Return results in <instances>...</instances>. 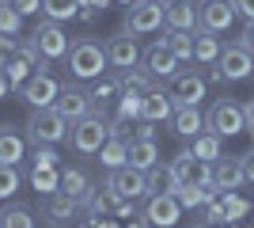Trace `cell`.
Here are the masks:
<instances>
[{
    "mask_svg": "<svg viewBox=\"0 0 254 228\" xmlns=\"http://www.w3.org/2000/svg\"><path fill=\"white\" fill-rule=\"evenodd\" d=\"M64 65H68V76L72 80H99V76L110 69L106 61V46L95 42V38H76L64 54Z\"/></svg>",
    "mask_w": 254,
    "mask_h": 228,
    "instance_id": "cell-1",
    "label": "cell"
},
{
    "mask_svg": "<svg viewBox=\"0 0 254 228\" xmlns=\"http://www.w3.org/2000/svg\"><path fill=\"white\" fill-rule=\"evenodd\" d=\"M106 137H110V126H106V118L95 114V110L68 126V149H72L76 156H99Z\"/></svg>",
    "mask_w": 254,
    "mask_h": 228,
    "instance_id": "cell-2",
    "label": "cell"
},
{
    "mask_svg": "<svg viewBox=\"0 0 254 228\" xmlns=\"http://www.w3.org/2000/svg\"><path fill=\"white\" fill-rule=\"evenodd\" d=\"M68 126L72 122L64 118L57 107H38L27 118V137L34 145H61V141H68Z\"/></svg>",
    "mask_w": 254,
    "mask_h": 228,
    "instance_id": "cell-3",
    "label": "cell"
},
{
    "mask_svg": "<svg viewBox=\"0 0 254 228\" xmlns=\"http://www.w3.org/2000/svg\"><path fill=\"white\" fill-rule=\"evenodd\" d=\"M212 80H220V84H239V80H247V76L254 73V54L247 50L243 42L235 46H224L220 57L212 61Z\"/></svg>",
    "mask_w": 254,
    "mask_h": 228,
    "instance_id": "cell-4",
    "label": "cell"
},
{
    "mask_svg": "<svg viewBox=\"0 0 254 228\" xmlns=\"http://www.w3.org/2000/svg\"><path fill=\"white\" fill-rule=\"evenodd\" d=\"M205 130L220 133V137H235V133L247 130L243 122V103H235V99H216L205 114Z\"/></svg>",
    "mask_w": 254,
    "mask_h": 228,
    "instance_id": "cell-5",
    "label": "cell"
},
{
    "mask_svg": "<svg viewBox=\"0 0 254 228\" xmlns=\"http://www.w3.org/2000/svg\"><path fill=\"white\" fill-rule=\"evenodd\" d=\"M167 167H171V175H175L179 186H212V163L197 160L193 149L175 152V160H171Z\"/></svg>",
    "mask_w": 254,
    "mask_h": 228,
    "instance_id": "cell-6",
    "label": "cell"
},
{
    "mask_svg": "<svg viewBox=\"0 0 254 228\" xmlns=\"http://www.w3.org/2000/svg\"><path fill=\"white\" fill-rule=\"evenodd\" d=\"M15 95H19L31 110H38V107H53V103H57V95H61V84H57L50 73H31L19 87H15Z\"/></svg>",
    "mask_w": 254,
    "mask_h": 228,
    "instance_id": "cell-7",
    "label": "cell"
},
{
    "mask_svg": "<svg viewBox=\"0 0 254 228\" xmlns=\"http://www.w3.org/2000/svg\"><path fill=\"white\" fill-rule=\"evenodd\" d=\"M76 217H80V202L64 190H50L42 194V221L50 228H76Z\"/></svg>",
    "mask_w": 254,
    "mask_h": 228,
    "instance_id": "cell-8",
    "label": "cell"
},
{
    "mask_svg": "<svg viewBox=\"0 0 254 228\" xmlns=\"http://www.w3.org/2000/svg\"><path fill=\"white\" fill-rule=\"evenodd\" d=\"M159 27H163V4H156V0H133V4H126V31L156 34Z\"/></svg>",
    "mask_w": 254,
    "mask_h": 228,
    "instance_id": "cell-9",
    "label": "cell"
},
{
    "mask_svg": "<svg viewBox=\"0 0 254 228\" xmlns=\"http://www.w3.org/2000/svg\"><path fill=\"white\" fill-rule=\"evenodd\" d=\"M171 99H175V107H197L205 99V76L197 69H179V73L171 76Z\"/></svg>",
    "mask_w": 254,
    "mask_h": 228,
    "instance_id": "cell-10",
    "label": "cell"
},
{
    "mask_svg": "<svg viewBox=\"0 0 254 228\" xmlns=\"http://www.w3.org/2000/svg\"><path fill=\"white\" fill-rule=\"evenodd\" d=\"M106 186L114 190L118 198L126 202H137V198H148V171H137V167H114L106 175Z\"/></svg>",
    "mask_w": 254,
    "mask_h": 228,
    "instance_id": "cell-11",
    "label": "cell"
},
{
    "mask_svg": "<svg viewBox=\"0 0 254 228\" xmlns=\"http://www.w3.org/2000/svg\"><path fill=\"white\" fill-rule=\"evenodd\" d=\"M106 61H110V69H118V73H126V69H137L140 61V46L137 38H133V31H118L106 38Z\"/></svg>",
    "mask_w": 254,
    "mask_h": 228,
    "instance_id": "cell-12",
    "label": "cell"
},
{
    "mask_svg": "<svg viewBox=\"0 0 254 228\" xmlns=\"http://www.w3.org/2000/svg\"><path fill=\"white\" fill-rule=\"evenodd\" d=\"M144 217H148L152 228H175L182 217V206L175 194H163V190H156V194L144 198Z\"/></svg>",
    "mask_w": 254,
    "mask_h": 228,
    "instance_id": "cell-13",
    "label": "cell"
},
{
    "mask_svg": "<svg viewBox=\"0 0 254 228\" xmlns=\"http://www.w3.org/2000/svg\"><path fill=\"white\" fill-rule=\"evenodd\" d=\"M34 46L42 50V57L46 61H61L64 54H68V38H64V31H61V23H53V19H42L38 27H34Z\"/></svg>",
    "mask_w": 254,
    "mask_h": 228,
    "instance_id": "cell-14",
    "label": "cell"
},
{
    "mask_svg": "<svg viewBox=\"0 0 254 228\" xmlns=\"http://www.w3.org/2000/svg\"><path fill=\"white\" fill-rule=\"evenodd\" d=\"M235 23V8H232V0H205L201 8H197V31H212V34H220L228 31Z\"/></svg>",
    "mask_w": 254,
    "mask_h": 228,
    "instance_id": "cell-15",
    "label": "cell"
},
{
    "mask_svg": "<svg viewBox=\"0 0 254 228\" xmlns=\"http://www.w3.org/2000/svg\"><path fill=\"white\" fill-rule=\"evenodd\" d=\"M53 107L61 110L68 122H80L84 114H91V110H95V103H91V95H87L80 84H72V80H68V84H61V95H57V103H53Z\"/></svg>",
    "mask_w": 254,
    "mask_h": 228,
    "instance_id": "cell-16",
    "label": "cell"
},
{
    "mask_svg": "<svg viewBox=\"0 0 254 228\" xmlns=\"http://www.w3.org/2000/svg\"><path fill=\"white\" fill-rule=\"evenodd\" d=\"M243 183H247L243 156H220V160H212V186L216 190H239Z\"/></svg>",
    "mask_w": 254,
    "mask_h": 228,
    "instance_id": "cell-17",
    "label": "cell"
},
{
    "mask_svg": "<svg viewBox=\"0 0 254 228\" xmlns=\"http://www.w3.org/2000/svg\"><path fill=\"white\" fill-rule=\"evenodd\" d=\"M163 4V23L171 31H197V4L193 0H159Z\"/></svg>",
    "mask_w": 254,
    "mask_h": 228,
    "instance_id": "cell-18",
    "label": "cell"
},
{
    "mask_svg": "<svg viewBox=\"0 0 254 228\" xmlns=\"http://www.w3.org/2000/svg\"><path fill=\"white\" fill-rule=\"evenodd\" d=\"M179 65H182V61L167 50L163 38H159L156 46H148V54H144V69L152 73V80H171V76L179 73Z\"/></svg>",
    "mask_w": 254,
    "mask_h": 228,
    "instance_id": "cell-19",
    "label": "cell"
},
{
    "mask_svg": "<svg viewBox=\"0 0 254 228\" xmlns=\"http://www.w3.org/2000/svg\"><path fill=\"white\" fill-rule=\"evenodd\" d=\"M171 114H175V99H171V91H163V87L144 91V107H140V118H144V122H171Z\"/></svg>",
    "mask_w": 254,
    "mask_h": 228,
    "instance_id": "cell-20",
    "label": "cell"
},
{
    "mask_svg": "<svg viewBox=\"0 0 254 228\" xmlns=\"http://www.w3.org/2000/svg\"><path fill=\"white\" fill-rule=\"evenodd\" d=\"M126 163L137 167V171H152L159 163V145L148 141V137H133V141H129V152H126Z\"/></svg>",
    "mask_w": 254,
    "mask_h": 228,
    "instance_id": "cell-21",
    "label": "cell"
},
{
    "mask_svg": "<svg viewBox=\"0 0 254 228\" xmlns=\"http://www.w3.org/2000/svg\"><path fill=\"white\" fill-rule=\"evenodd\" d=\"M171 130L179 133V137H197L205 130V114L197 107H175L171 114Z\"/></svg>",
    "mask_w": 254,
    "mask_h": 228,
    "instance_id": "cell-22",
    "label": "cell"
},
{
    "mask_svg": "<svg viewBox=\"0 0 254 228\" xmlns=\"http://www.w3.org/2000/svg\"><path fill=\"white\" fill-rule=\"evenodd\" d=\"M23 156H27V141L11 126H0V163H15L19 167Z\"/></svg>",
    "mask_w": 254,
    "mask_h": 228,
    "instance_id": "cell-23",
    "label": "cell"
},
{
    "mask_svg": "<svg viewBox=\"0 0 254 228\" xmlns=\"http://www.w3.org/2000/svg\"><path fill=\"white\" fill-rule=\"evenodd\" d=\"M87 95H91V103H95V114H103L106 107H110V103H118V95H122V76H99L95 80V87H91V91H87Z\"/></svg>",
    "mask_w": 254,
    "mask_h": 228,
    "instance_id": "cell-24",
    "label": "cell"
},
{
    "mask_svg": "<svg viewBox=\"0 0 254 228\" xmlns=\"http://www.w3.org/2000/svg\"><path fill=\"white\" fill-rule=\"evenodd\" d=\"M118 118L126 122H140V107H144V91L140 87H122V95H118Z\"/></svg>",
    "mask_w": 254,
    "mask_h": 228,
    "instance_id": "cell-25",
    "label": "cell"
},
{
    "mask_svg": "<svg viewBox=\"0 0 254 228\" xmlns=\"http://www.w3.org/2000/svg\"><path fill=\"white\" fill-rule=\"evenodd\" d=\"M216 57H220V38L212 31H193V61L212 65Z\"/></svg>",
    "mask_w": 254,
    "mask_h": 228,
    "instance_id": "cell-26",
    "label": "cell"
},
{
    "mask_svg": "<svg viewBox=\"0 0 254 228\" xmlns=\"http://www.w3.org/2000/svg\"><path fill=\"white\" fill-rule=\"evenodd\" d=\"M61 190L72 194L76 202H84V198L91 194V179H87L80 167H61Z\"/></svg>",
    "mask_w": 254,
    "mask_h": 228,
    "instance_id": "cell-27",
    "label": "cell"
},
{
    "mask_svg": "<svg viewBox=\"0 0 254 228\" xmlns=\"http://www.w3.org/2000/svg\"><path fill=\"white\" fill-rule=\"evenodd\" d=\"M220 141H224L220 133H212V130H201L197 137H193V156H197V160H205V163L220 160V156H224Z\"/></svg>",
    "mask_w": 254,
    "mask_h": 228,
    "instance_id": "cell-28",
    "label": "cell"
},
{
    "mask_svg": "<svg viewBox=\"0 0 254 228\" xmlns=\"http://www.w3.org/2000/svg\"><path fill=\"white\" fill-rule=\"evenodd\" d=\"M126 152H129V141H122V137H106V145L99 149V163H103L106 171L126 167Z\"/></svg>",
    "mask_w": 254,
    "mask_h": 228,
    "instance_id": "cell-29",
    "label": "cell"
},
{
    "mask_svg": "<svg viewBox=\"0 0 254 228\" xmlns=\"http://www.w3.org/2000/svg\"><path fill=\"white\" fill-rule=\"evenodd\" d=\"M163 42H167V50L179 57V61H193V31H171L167 27Z\"/></svg>",
    "mask_w": 254,
    "mask_h": 228,
    "instance_id": "cell-30",
    "label": "cell"
},
{
    "mask_svg": "<svg viewBox=\"0 0 254 228\" xmlns=\"http://www.w3.org/2000/svg\"><path fill=\"white\" fill-rule=\"evenodd\" d=\"M76 11H80V0H42V19L64 23V19H76Z\"/></svg>",
    "mask_w": 254,
    "mask_h": 228,
    "instance_id": "cell-31",
    "label": "cell"
},
{
    "mask_svg": "<svg viewBox=\"0 0 254 228\" xmlns=\"http://www.w3.org/2000/svg\"><path fill=\"white\" fill-rule=\"evenodd\" d=\"M31 186L38 194L61 190V167H31Z\"/></svg>",
    "mask_w": 254,
    "mask_h": 228,
    "instance_id": "cell-32",
    "label": "cell"
},
{
    "mask_svg": "<svg viewBox=\"0 0 254 228\" xmlns=\"http://www.w3.org/2000/svg\"><path fill=\"white\" fill-rule=\"evenodd\" d=\"M4 73H8V84H11V91H15V87H19L31 73H38V69H34V61H31L27 54H15L8 65H4Z\"/></svg>",
    "mask_w": 254,
    "mask_h": 228,
    "instance_id": "cell-33",
    "label": "cell"
},
{
    "mask_svg": "<svg viewBox=\"0 0 254 228\" xmlns=\"http://www.w3.org/2000/svg\"><path fill=\"white\" fill-rule=\"evenodd\" d=\"M38 221H34V213L27 206H8L4 213H0V228H34Z\"/></svg>",
    "mask_w": 254,
    "mask_h": 228,
    "instance_id": "cell-34",
    "label": "cell"
},
{
    "mask_svg": "<svg viewBox=\"0 0 254 228\" xmlns=\"http://www.w3.org/2000/svg\"><path fill=\"white\" fill-rule=\"evenodd\" d=\"M220 206H224V217H228V225H232V221H239V217H247V202L239 194H235V190H220Z\"/></svg>",
    "mask_w": 254,
    "mask_h": 228,
    "instance_id": "cell-35",
    "label": "cell"
},
{
    "mask_svg": "<svg viewBox=\"0 0 254 228\" xmlns=\"http://www.w3.org/2000/svg\"><path fill=\"white\" fill-rule=\"evenodd\" d=\"M23 31V15L11 8V0H0V34H19Z\"/></svg>",
    "mask_w": 254,
    "mask_h": 228,
    "instance_id": "cell-36",
    "label": "cell"
},
{
    "mask_svg": "<svg viewBox=\"0 0 254 228\" xmlns=\"http://www.w3.org/2000/svg\"><path fill=\"white\" fill-rule=\"evenodd\" d=\"M19 190V167L15 163H0V198H11Z\"/></svg>",
    "mask_w": 254,
    "mask_h": 228,
    "instance_id": "cell-37",
    "label": "cell"
},
{
    "mask_svg": "<svg viewBox=\"0 0 254 228\" xmlns=\"http://www.w3.org/2000/svg\"><path fill=\"white\" fill-rule=\"evenodd\" d=\"M15 54H19V38L15 34H0V69L8 65Z\"/></svg>",
    "mask_w": 254,
    "mask_h": 228,
    "instance_id": "cell-38",
    "label": "cell"
},
{
    "mask_svg": "<svg viewBox=\"0 0 254 228\" xmlns=\"http://www.w3.org/2000/svg\"><path fill=\"white\" fill-rule=\"evenodd\" d=\"M34 167H57V152H53V145H34Z\"/></svg>",
    "mask_w": 254,
    "mask_h": 228,
    "instance_id": "cell-39",
    "label": "cell"
},
{
    "mask_svg": "<svg viewBox=\"0 0 254 228\" xmlns=\"http://www.w3.org/2000/svg\"><path fill=\"white\" fill-rule=\"evenodd\" d=\"M11 8L19 11L23 19H31V15H38V11H42V0H11Z\"/></svg>",
    "mask_w": 254,
    "mask_h": 228,
    "instance_id": "cell-40",
    "label": "cell"
},
{
    "mask_svg": "<svg viewBox=\"0 0 254 228\" xmlns=\"http://www.w3.org/2000/svg\"><path fill=\"white\" fill-rule=\"evenodd\" d=\"M152 126H156V122H144V118H140L137 126H133V137H148V141H156V130H152Z\"/></svg>",
    "mask_w": 254,
    "mask_h": 228,
    "instance_id": "cell-41",
    "label": "cell"
},
{
    "mask_svg": "<svg viewBox=\"0 0 254 228\" xmlns=\"http://www.w3.org/2000/svg\"><path fill=\"white\" fill-rule=\"evenodd\" d=\"M235 15H243V19H254V0H232Z\"/></svg>",
    "mask_w": 254,
    "mask_h": 228,
    "instance_id": "cell-42",
    "label": "cell"
},
{
    "mask_svg": "<svg viewBox=\"0 0 254 228\" xmlns=\"http://www.w3.org/2000/svg\"><path fill=\"white\" fill-rule=\"evenodd\" d=\"M239 42H243L247 50L254 54V19H247V27H243V38H239Z\"/></svg>",
    "mask_w": 254,
    "mask_h": 228,
    "instance_id": "cell-43",
    "label": "cell"
},
{
    "mask_svg": "<svg viewBox=\"0 0 254 228\" xmlns=\"http://www.w3.org/2000/svg\"><path fill=\"white\" fill-rule=\"evenodd\" d=\"M243 175H247V183H254V149L243 156Z\"/></svg>",
    "mask_w": 254,
    "mask_h": 228,
    "instance_id": "cell-44",
    "label": "cell"
},
{
    "mask_svg": "<svg viewBox=\"0 0 254 228\" xmlns=\"http://www.w3.org/2000/svg\"><path fill=\"white\" fill-rule=\"evenodd\" d=\"M243 122H247V130L254 133V99H247V103H243Z\"/></svg>",
    "mask_w": 254,
    "mask_h": 228,
    "instance_id": "cell-45",
    "label": "cell"
},
{
    "mask_svg": "<svg viewBox=\"0 0 254 228\" xmlns=\"http://www.w3.org/2000/svg\"><path fill=\"white\" fill-rule=\"evenodd\" d=\"M8 91H11V84H8V73L0 69V99H8Z\"/></svg>",
    "mask_w": 254,
    "mask_h": 228,
    "instance_id": "cell-46",
    "label": "cell"
},
{
    "mask_svg": "<svg viewBox=\"0 0 254 228\" xmlns=\"http://www.w3.org/2000/svg\"><path fill=\"white\" fill-rule=\"evenodd\" d=\"M126 228H152V225H148V217H144V213H140V217H133V221H129Z\"/></svg>",
    "mask_w": 254,
    "mask_h": 228,
    "instance_id": "cell-47",
    "label": "cell"
},
{
    "mask_svg": "<svg viewBox=\"0 0 254 228\" xmlns=\"http://www.w3.org/2000/svg\"><path fill=\"white\" fill-rule=\"evenodd\" d=\"M80 8H95L99 11V8H106V0H80Z\"/></svg>",
    "mask_w": 254,
    "mask_h": 228,
    "instance_id": "cell-48",
    "label": "cell"
},
{
    "mask_svg": "<svg viewBox=\"0 0 254 228\" xmlns=\"http://www.w3.org/2000/svg\"><path fill=\"white\" fill-rule=\"evenodd\" d=\"M122 4H133V0H122Z\"/></svg>",
    "mask_w": 254,
    "mask_h": 228,
    "instance_id": "cell-49",
    "label": "cell"
},
{
    "mask_svg": "<svg viewBox=\"0 0 254 228\" xmlns=\"http://www.w3.org/2000/svg\"><path fill=\"white\" fill-rule=\"evenodd\" d=\"M156 4H159V0H156Z\"/></svg>",
    "mask_w": 254,
    "mask_h": 228,
    "instance_id": "cell-50",
    "label": "cell"
}]
</instances>
